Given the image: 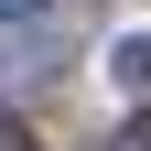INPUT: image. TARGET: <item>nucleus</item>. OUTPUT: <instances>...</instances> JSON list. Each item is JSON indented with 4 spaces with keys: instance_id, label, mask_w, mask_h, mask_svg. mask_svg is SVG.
<instances>
[{
    "instance_id": "1",
    "label": "nucleus",
    "mask_w": 151,
    "mask_h": 151,
    "mask_svg": "<svg viewBox=\"0 0 151 151\" xmlns=\"http://www.w3.org/2000/svg\"><path fill=\"white\" fill-rule=\"evenodd\" d=\"M108 76H119V86H140V97H151V32H119V43H108Z\"/></svg>"
},
{
    "instance_id": "2",
    "label": "nucleus",
    "mask_w": 151,
    "mask_h": 151,
    "mask_svg": "<svg viewBox=\"0 0 151 151\" xmlns=\"http://www.w3.org/2000/svg\"><path fill=\"white\" fill-rule=\"evenodd\" d=\"M0 151H43V140L22 129V108H0Z\"/></svg>"
},
{
    "instance_id": "3",
    "label": "nucleus",
    "mask_w": 151,
    "mask_h": 151,
    "mask_svg": "<svg viewBox=\"0 0 151 151\" xmlns=\"http://www.w3.org/2000/svg\"><path fill=\"white\" fill-rule=\"evenodd\" d=\"M108 151H151V119H129V129H119V140H108Z\"/></svg>"
},
{
    "instance_id": "4",
    "label": "nucleus",
    "mask_w": 151,
    "mask_h": 151,
    "mask_svg": "<svg viewBox=\"0 0 151 151\" xmlns=\"http://www.w3.org/2000/svg\"><path fill=\"white\" fill-rule=\"evenodd\" d=\"M32 11H43V0H0V22H32Z\"/></svg>"
}]
</instances>
